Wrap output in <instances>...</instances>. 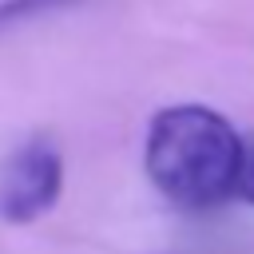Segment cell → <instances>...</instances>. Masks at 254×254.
Returning a JSON list of instances; mask_svg holds the SVG:
<instances>
[{
    "mask_svg": "<svg viewBox=\"0 0 254 254\" xmlns=\"http://www.w3.org/2000/svg\"><path fill=\"white\" fill-rule=\"evenodd\" d=\"M242 135L206 103H175L151 115L143 167L155 190L179 210H214L234 198Z\"/></svg>",
    "mask_w": 254,
    "mask_h": 254,
    "instance_id": "obj_1",
    "label": "cell"
},
{
    "mask_svg": "<svg viewBox=\"0 0 254 254\" xmlns=\"http://www.w3.org/2000/svg\"><path fill=\"white\" fill-rule=\"evenodd\" d=\"M234 198L254 206V135H242L238 143V171H234Z\"/></svg>",
    "mask_w": 254,
    "mask_h": 254,
    "instance_id": "obj_3",
    "label": "cell"
},
{
    "mask_svg": "<svg viewBox=\"0 0 254 254\" xmlns=\"http://www.w3.org/2000/svg\"><path fill=\"white\" fill-rule=\"evenodd\" d=\"M64 4H75V0H4L0 4V24L24 20V16H36V12H52V8H64Z\"/></svg>",
    "mask_w": 254,
    "mask_h": 254,
    "instance_id": "obj_4",
    "label": "cell"
},
{
    "mask_svg": "<svg viewBox=\"0 0 254 254\" xmlns=\"http://www.w3.org/2000/svg\"><path fill=\"white\" fill-rule=\"evenodd\" d=\"M64 194V159L52 139L36 135L0 163V218L12 226L36 222Z\"/></svg>",
    "mask_w": 254,
    "mask_h": 254,
    "instance_id": "obj_2",
    "label": "cell"
}]
</instances>
